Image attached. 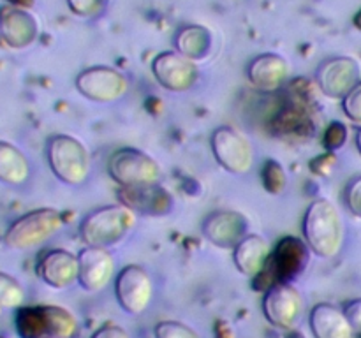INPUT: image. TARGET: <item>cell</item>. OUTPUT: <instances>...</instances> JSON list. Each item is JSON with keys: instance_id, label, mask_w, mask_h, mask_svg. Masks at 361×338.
<instances>
[{"instance_id": "6da1fadb", "label": "cell", "mask_w": 361, "mask_h": 338, "mask_svg": "<svg viewBox=\"0 0 361 338\" xmlns=\"http://www.w3.org/2000/svg\"><path fill=\"white\" fill-rule=\"evenodd\" d=\"M302 231L309 249L323 259H334L344 249V218L330 199L321 197L310 203L303 217Z\"/></svg>"}, {"instance_id": "7a4b0ae2", "label": "cell", "mask_w": 361, "mask_h": 338, "mask_svg": "<svg viewBox=\"0 0 361 338\" xmlns=\"http://www.w3.org/2000/svg\"><path fill=\"white\" fill-rule=\"evenodd\" d=\"M137 213L126 204H108L90 211L80 224V238L87 246L109 249L130 234L136 227Z\"/></svg>"}, {"instance_id": "3957f363", "label": "cell", "mask_w": 361, "mask_h": 338, "mask_svg": "<svg viewBox=\"0 0 361 338\" xmlns=\"http://www.w3.org/2000/svg\"><path fill=\"white\" fill-rule=\"evenodd\" d=\"M49 169L62 183L71 187L83 185L92 173L88 148L69 134H55L46 144Z\"/></svg>"}, {"instance_id": "277c9868", "label": "cell", "mask_w": 361, "mask_h": 338, "mask_svg": "<svg viewBox=\"0 0 361 338\" xmlns=\"http://www.w3.org/2000/svg\"><path fill=\"white\" fill-rule=\"evenodd\" d=\"M66 225L63 215L55 208H37L18 217L7 227L4 243L13 250H32L55 238Z\"/></svg>"}, {"instance_id": "5b68a950", "label": "cell", "mask_w": 361, "mask_h": 338, "mask_svg": "<svg viewBox=\"0 0 361 338\" xmlns=\"http://www.w3.org/2000/svg\"><path fill=\"white\" fill-rule=\"evenodd\" d=\"M108 175L118 187H141L159 183L162 169L154 157L137 148H120L108 161Z\"/></svg>"}, {"instance_id": "8992f818", "label": "cell", "mask_w": 361, "mask_h": 338, "mask_svg": "<svg viewBox=\"0 0 361 338\" xmlns=\"http://www.w3.org/2000/svg\"><path fill=\"white\" fill-rule=\"evenodd\" d=\"M210 146L219 165L233 175H247L256 161L252 143L235 127H217L212 132Z\"/></svg>"}, {"instance_id": "52a82bcc", "label": "cell", "mask_w": 361, "mask_h": 338, "mask_svg": "<svg viewBox=\"0 0 361 338\" xmlns=\"http://www.w3.org/2000/svg\"><path fill=\"white\" fill-rule=\"evenodd\" d=\"M76 90L99 104H113L129 94L130 80L115 67L94 65L76 76Z\"/></svg>"}, {"instance_id": "ba28073f", "label": "cell", "mask_w": 361, "mask_h": 338, "mask_svg": "<svg viewBox=\"0 0 361 338\" xmlns=\"http://www.w3.org/2000/svg\"><path fill=\"white\" fill-rule=\"evenodd\" d=\"M305 312V301L289 282H274L263 296V313L270 324L281 330L298 326Z\"/></svg>"}, {"instance_id": "9c48e42d", "label": "cell", "mask_w": 361, "mask_h": 338, "mask_svg": "<svg viewBox=\"0 0 361 338\" xmlns=\"http://www.w3.org/2000/svg\"><path fill=\"white\" fill-rule=\"evenodd\" d=\"M154 282L150 273L137 264L122 268L115 278V296L123 312L141 315L154 299Z\"/></svg>"}, {"instance_id": "30bf717a", "label": "cell", "mask_w": 361, "mask_h": 338, "mask_svg": "<svg viewBox=\"0 0 361 338\" xmlns=\"http://www.w3.org/2000/svg\"><path fill=\"white\" fill-rule=\"evenodd\" d=\"M361 81V67L351 56H330L316 70V83L323 95L342 101Z\"/></svg>"}, {"instance_id": "8fae6325", "label": "cell", "mask_w": 361, "mask_h": 338, "mask_svg": "<svg viewBox=\"0 0 361 338\" xmlns=\"http://www.w3.org/2000/svg\"><path fill=\"white\" fill-rule=\"evenodd\" d=\"M152 73L162 88L175 94L190 90L200 80L197 63L176 49L159 53L152 62Z\"/></svg>"}, {"instance_id": "7c38bea8", "label": "cell", "mask_w": 361, "mask_h": 338, "mask_svg": "<svg viewBox=\"0 0 361 338\" xmlns=\"http://www.w3.org/2000/svg\"><path fill=\"white\" fill-rule=\"evenodd\" d=\"M80 277L78 284L88 292H101L115 278L116 263L113 254L102 246H85L80 254Z\"/></svg>"}, {"instance_id": "4fadbf2b", "label": "cell", "mask_w": 361, "mask_h": 338, "mask_svg": "<svg viewBox=\"0 0 361 338\" xmlns=\"http://www.w3.org/2000/svg\"><path fill=\"white\" fill-rule=\"evenodd\" d=\"M118 201L130 210L140 215L148 217H162V215L171 213L175 206L173 194L161 183H152V185L141 187H118L116 190Z\"/></svg>"}, {"instance_id": "5bb4252c", "label": "cell", "mask_w": 361, "mask_h": 338, "mask_svg": "<svg viewBox=\"0 0 361 338\" xmlns=\"http://www.w3.org/2000/svg\"><path fill=\"white\" fill-rule=\"evenodd\" d=\"M39 35V23L25 7L6 4L0 7V39L9 48L23 49L34 44Z\"/></svg>"}, {"instance_id": "9a60e30c", "label": "cell", "mask_w": 361, "mask_h": 338, "mask_svg": "<svg viewBox=\"0 0 361 338\" xmlns=\"http://www.w3.org/2000/svg\"><path fill=\"white\" fill-rule=\"evenodd\" d=\"M203 234L219 249H235L247 236L249 222L240 211L217 210L203 220Z\"/></svg>"}, {"instance_id": "2e32d148", "label": "cell", "mask_w": 361, "mask_h": 338, "mask_svg": "<svg viewBox=\"0 0 361 338\" xmlns=\"http://www.w3.org/2000/svg\"><path fill=\"white\" fill-rule=\"evenodd\" d=\"M37 275L53 289H67L80 277V259L66 249H53L42 254L37 263Z\"/></svg>"}, {"instance_id": "e0dca14e", "label": "cell", "mask_w": 361, "mask_h": 338, "mask_svg": "<svg viewBox=\"0 0 361 338\" xmlns=\"http://www.w3.org/2000/svg\"><path fill=\"white\" fill-rule=\"evenodd\" d=\"M291 67L284 56L277 53H263L250 60L247 67L249 83L263 94H275L288 83Z\"/></svg>"}, {"instance_id": "ac0fdd59", "label": "cell", "mask_w": 361, "mask_h": 338, "mask_svg": "<svg viewBox=\"0 0 361 338\" xmlns=\"http://www.w3.org/2000/svg\"><path fill=\"white\" fill-rule=\"evenodd\" d=\"M309 245L305 239L286 236L277 243L275 250L271 252L268 268H274L275 282H291L298 277L309 261Z\"/></svg>"}, {"instance_id": "d6986e66", "label": "cell", "mask_w": 361, "mask_h": 338, "mask_svg": "<svg viewBox=\"0 0 361 338\" xmlns=\"http://www.w3.org/2000/svg\"><path fill=\"white\" fill-rule=\"evenodd\" d=\"M271 252L274 249L267 238L259 234H247L233 249V261L240 273L249 278H257L267 270Z\"/></svg>"}, {"instance_id": "ffe728a7", "label": "cell", "mask_w": 361, "mask_h": 338, "mask_svg": "<svg viewBox=\"0 0 361 338\" xmlns=\"http://www.w3.org/2000/svg\"><path fill=\"white\" fill-rule=\"evenodd\" d=\"M310 330L316 338H355V327L344 308L319 303L310 310Z\"/></svg>"}, {"instance_id": "44dd1931", "label": "cell", "mask_w": 361, "mask_h": 338, "mask_svg": "<svg viewBox=\"0 0 361 338\" xmlns=\"http://www.w3.org/2000/svg\"><path fill=\"white\" fill-rule=\"evenodd\" d=\"M30 162L27 155L13 143L0 139V182L20 187L30 180Z\"/></svg>"}, {"instance_id": "7402d4cb", "label": "cell", "mask_w": 361, "mask_h": 338, "mask_svg": "<svg viewBox=\"0 0 361 338\" xmlns=\"http://www.w3.org/2000/svg\"><path fill=\"white\" fill-rule=\"evenodd\" d=\"M176 51L189 56L190 60L207 58L212 49V34L208 28L200 25H189V27L180 28L175 37Z\"/></svg>"}, {"instance_id": "603a6c76", "label": "cell", "mask_w": 361, "mask_h": 338, "mask_svg": "<svg viewBox=\"0 0 361 338\" xmlns=\"http://www.w3.org/2000/svg\"><path fill=\"white\" fill-rule=\"evenodd\" d=\"M46 338H73L78 330V320L63 306H41Z\"/></svg>"}, {"instance_id": "cb8c5ba5", "label": "cell", "mask_w": 361, "mask_h": 338, "mask_svg": "<svg viewBox=\"0 0 361 338\" xmlns=\"http://www.w3.org/2000/svg\"><path fill=\"white\" fill-rule=\"evenodd\" d=\"M25 301V289L11 275L0 271V310L20 308Z\"/></svg>"}, {"instance_id": "d4e9b609", "label": "cell", "mask_w": 361, "mask_h": 338, "mask_svg": "<svg viewBox=\"0 0 361 338\" xmlns=\"http://www.w3.org/2000/svg\"><path fill=\"white\" fill-rule=\"evenodd\" d=\"M263 185L270 194L277 196L288 187V176L284 168L277 161H268L263 168Z\"/></svg>"}, {"instance_id": "484cf974", "label": "cell", "mask_w": 361, "mask_h": 338, "mask_svg": "<svg viewBox=\"0 0 361 338\" xmlns=\"http://www.w3.org/2000/svg\"><path fill=\"white\" fill-rule=\"evenodd\" d=\"M155 338H201L200 333L180 320H161L154 330Z\"/></svg>"}, {"instance_id": "4316f807", "label": "cell", "mask_w": 361, "mask_h": 338, "mask_svg": "<svg viewBox=\"0 0 361 338\" xmlns=\"http://www.w3.org/2000/svg\"><path fill=\"white\" fill-rule=\"evenodd\" d=\"M345 141H348V129H345L344 123L334 122L328 125L326 130H324L323 143L330 151L341 150L345 144Z\"/></svg>"}, {"instance_id": "83f0119b", "label": "cell", "mask_w": 361, "mask_h": 338, "mask_svg": "<svg viewBox=\"0 0 361 338\" xmlns=\"http://www.w3.org/2000/svg\"><path fill=\"white\" fill-rule=\"evenodd\" d=\"M342 109L351 122L361 125V81L342 99Z\"/></svg>"}, {"instance_id": "f1b7e54d", "label": "cell", "mask_w": 361, "mask_h": 338, "mask_svg": "<svg viewBox=\"0 0 361 338\" xmlns=\"http://www.w3.org/2000/svg\"><path fill=\"white\" fill-rule=\"evenodd\" d=\"M345 204H348V210L351 211L355 217L361 218V176H356L351 182L348 183L344 192Z\"/></svg>"}, {"instance_id": "f546056e", "label": "cell", "mask_w": 361, "mask_h": 338, "mask_svg": "<svg viewBox=\"0 0 361 338\" xmlns=\"http://www.w3.org/2000/svg\"><path fill=\"white\" fill-rule=\"evenodd\" d=\"M106 0H67V6L76 16L90 18L102 11Z\"/></svg>"}, {"instance_id": "4dcf8cb0", "label": "cell", "mask_w": 361, "mask_h": 338, "mask_svg": "<svg viewBox=\"0 0 361 338\" xmlns=\"http://www.w3.org/2000/svg\"><path fill=\"white\" fill-rule=\"evenodd\" d=\"M92 338H130V337L123 327L116 326V324L113 323H106L104 326H101L94 334H92Z\"/></svg>"}, {"instance_id": "1f68e13d", "label": "cell", "mask_w": 361, "mask_h": 338, "mask_svg": "<svg viewBox=\"0 0 361 338\" xmlns=\"http://www.w3.org/2000/svg\"><path fill=\"white\" fill-rule=\"evenodd\" d=\"M344 312L345 315H348L349 323H351L353 327H355V331H360L361 333V298L345 303Z\"/></svg>"}, {"instance_id": "d6a6232c", "label": "cell", "mask_w": 361, "mask_h": 338, "mask_svg": "<svg viewBox=\"0 0 361 338\" xmlns=\"http://www.w3.org/2000/svg\"><path fill=\"white\" fill-rule=\"evenodd\" d=\"M9 4H13V6H18V7H27L30 6L32 0H7Z\"/></svg>"}, {"instance_id": "836d02e7", "label": "cell", "mask_w": 361, "mask_h": 338, "mask_svg": "<svg viewBox=\"0 0 361 338\" xmlns=\"http://www.w3.org/2000/svg\"><path fill=\"white\" fill-rule=\"evenodd\" d=\"M356 148H358V151L361 154V127L358 129V132H356Z\"/></svg>"}, {"instance_id": "e575fe53", "label": "cell", "mask_w": 361, "mask_h": 338, "mask_svg": "<svg viewBox=\"0 0 361 338\" xmlns=\"http://www.w3.org/2000/svg\"><path fill=\"white\" fill-rule=\"evenodd\" d=\"M355 23H356V27H358L360 30H361V11H360L358 14H356V18H355Z\"/></svg>"}, {"instance_id": "d590c367", "label": "cell", "mask_w": 361, "mask_h": 338, "mask_svg": "<svg viewBox=\"0 0 361 338\" xmlns=\"http://www.w3.org/2000/svg\"><path fill=\"white\" fill-rule=\"evenodd\" d=\"M0 338H2V337H0Z\"/></svg>"}]
</instances>
